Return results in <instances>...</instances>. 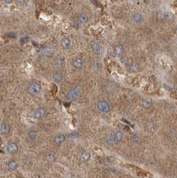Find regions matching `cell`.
Returning <instances> with one entry per match:
<instances>
[{"mask_svg":"<svg viewBox=\"0 0 177 178\" xmlns=\"http://www.w3.org/2000/svg\"><path fill=\"white\" fill-rule=\"evenodd\" d=\"M92 47H93L94 51L97 53V55H102L104 53V48H103V45L98 40H95L93 42Z\"/></svg>","mask_w":177,"mask_h":178,"instance_id":"3","label":"cell"},{"mask_svg":"<svg viewBox=\"0 0 177 178\" xmlns=\"http://www.w3.org/2000/svg\"><path fill=\"white\" fill-rule=\"evenodd\" d=\"M47 159L50 162H53L55 159V157H54V155H53L52 154H48L47 156Z\"/></svg>","mask_w":177,"mask_h":178,"instance_id":"25","label":"cell"},{"mask_svg":"<svg viewBox=\"0 0 177 178\" xmlns=\"http://www.w3.org/2000/svg\"><path fill=\"white\" fill-rule=\"evenodd\" d=\"M114 137L116 139L117 141H121L123 137V134L121 131H117V132L114 134Z\"/></svg>","mask_w":177,"mask_h":178,"instance_id":"22","label":"cell"},{"mask_svg":"<svg viewBox=\"0 0 177 178\" xmlns=\"http://www.w3.org/2000/svg\"><path fill=\"white\" fill-rule=\"evenodd\" d=\"M6 35L9 38H15L16 37V33L15 32H13V31H10V32L7 33Z\"/></svg>","mask_w":177,"mask_h":178,"instance_id":"24","label":"cell"},{"mask_svg":"<svg viewBox=\"0 0 177 178\" xmlns=\"http://www.w3.org/2000/svg\"><path fill=\"white\" fill-rule=\"evenodd\" d=\"M115 88V84H114L113 82H109L107 84V86H106V89H107V91L109 92H111Z\"/></svg>","mask_w":177,"mask_h":178,"instance_id":"16","label":"cell"},{"mask_svg":"<svg viewBox=\"0 0 177 178\" xmlns=\"http://www.w3.org/2000/svg\"><path fill=\"white\" fill-rule=\"evenodd\" d=\"M150 104H151V100H150V99H146V100L143 102V105H144V106L145 107L149 106Z\"/></svg>","mask_w":177,"mask_h":178,"instance_id":"26","label":"cell"},{"mask_svg":"<svg viewBox=\"0 0 177 178\" xmlns=\"http://www.w3.org/2000/svg\"><path fill=\"white\" fill-rule=\"evenodd\" d=\"M82 93V90L80 87H76L72 90H70L67 93V98L70 100H75L79 97Z\"/></svg>","mask_w":177,"mask_h":178,"instance_id":"1","label":"cell"},{"mask_svg":"<svg viewBox=\"0 0 177 178\" xmlns=\"http://www.w3.org/2000/svg\"><path fill=\"white\" fill-rule=\"evenodd\" d=\"M90 157H91V155L88 152H85V153H83L81 155V159L84 161H88L90 159Z\"/></svg>","mask_w":177,"mask_h":178,"instance_id":"19","label":"cell"},{"mask_svg":"<svg viewBox=\"0 0 177 178\" xmlns=\"http://www.w3.org/2000/svg\"><path fill=\"white\" fill-rule=\"evenodd\" d=\"M41 85L38 83H31V85H29L28 88H27V91L28 93L30 95H38L39 93L41 92Z\"/></svg>","mask_w":177,"mask_h":178,"instance_id":"2","label":"cell"},{"mask_svg":"<svg viewBox=\"0 0 177 178\" xmlns=\"http://www.w3.org/2000/svg\"><path fill=\"white\" fill-rule=\"evenodd\" d=\"M46 114L45 110H44L43 108H39L37 110L36 112H35L33 114V118L38 119V118H41L42 117H43Z\"/></svg>","mask_w":177,"mask_h":178,"instance_id":"9","label":"cell"},{"mask_svg":"<svg viewBox=\"0 0 177 178\" xmlns=\"http://www.w3.org/2000/svg\"><path fill=\"white\" fill-rule=\"evenodd\" d=\"M4 1L6 2V3H7V4H12V2H13V0H4Z\"/></svg>","mask_w":177,"mask_h":178,"instance_id":"28","label":"cell"},{"mask_svg":"<svg viewBox=\"0 0 177 178\" xmlns=\"http://www.w3.org/2000/svg\"><path fill=\"white\" fill-rule=\"evenodd\" d=\"M37 134L36 131L34 130H31L28 133L29 137L31 140L35 139V138L37 137Z\"/></svg>","mask_w":177,"mask_h":178,"instance_id":"20","label":"cell"},{"mask_svg":"<svg viewBox=\"0 0 177 178\" xmlns=\"http://www.w3.org/2000/svg\"><path fill=\"white\" fill-rule=\"evenodd\" d=\"M61 44L62 47H63L64 49H69V48H70L71 46V40H69V38H65L61 40Z\"/></svg>","mask_w":177,"mask_h":178,"instance_id":"8","label":"cell"},{"mask_svg":"<svg viewBox=\"0 0 177 178\" xmlns=\"http://www.w3.org/2000/svg\"><path fill=\"white\" fill-rule=\"evenodd\" d=\"M64 140H65V136L63 135H59L54 139V143L57 146H59L64 141Z\"/></svg>","mask_w":177,"mask_h":178,"instance_id":"11","label":"cell"},{"mask_svg":"<svg viewBox=\"0 0 177 178\" xmlns=\"http://www.w3.org/2000/svg\"><path fill=\"white\" fill-rule=\"evenodd\" d=\"M116 142H117V140H116V139L114 137V136L109 137H108V138L107 139V143L109 144V145H110V146H112V145L116 144Z\"/></svg>","mask_w":177,"mask_h":178,"instance_id":"17","label":"cell"},{"mask_svg":"<svg viewBox=\"0 0 177 178\" xmlns=\"http://www.w3.org/2000/svg\"><path fill=\"white\" fill-rule=\"evenodd\" d=\"M52 78H53V81L54 82H55V83H59L61 80H63V76H62V74L57 72V73L53 74Z\"/></svg>","mask_w":177,"mask_h":178,"instance_id":"13","label":"cell"},{"mask_svg":"<svg viewBox=\"0 0 177 178\" xmlns=\"http://www.w3.org/2000/svg\"><path fill=\"white\" fill-rule=\"evenodd\" d=\"M124 51H125V48L122 45H119L115 48L114 51L116 55H121L122 53H123Z\"/></svg>","mask_w":177,"mask_h":178,"instance_id":"14","label":"cell"},{"mask_svg":"<svg viewBox=\"0 0 177 178\" xmlns=\"http://www.w3.org/2000/svg\"><path fill=\"white\" fill-rule=\"evenodd\" d=\"M159 17L162 18V19H170L172 17V15L170 14V13H167V12H164V13H161L159 15Z\"/></svg>","mask_w":177,"mask_h":178,"instance_id":"15","label":"cell"},{"mask_svg":"<svg viewBox=\"0 0 177 178\" xmlns=\"http://www.w3.org/2000/svg\"><path fill=\"white\" fill-rule=\"evenodd\" d=\"M73 66L75 69H81L84 66V61L81 58H77L73 61Z\"/></svg>","mask_w":177,"mask_h":178,"instance_id":"7","label":"cell"},{"mask_svg":"<svg viewBox=\"0 0 177 178\" xmlns=\"http://www.w3.org/2000/svg\"><path fill=\"white\" fill-rule=\"evenodd\" d=\"M10 130H11V127H10V125L8 123H4L3 125H2L1 127V133H2L3 135H7L10 133Z\"/></svg>","mask_w":177,"mask_h":178,"instance_id":"10","label":"cell"},{"mask_svg":"<svg viewBox=\"0 0 177 178\" xmlns=\"http://www.w3.org/2000/svg\"><path fill=\"white\" fill-rule=\"evenodd\" d=\"M132 21L135 23H141L144 20L143 15L140 13H135L132 15Z\"/></svg>","mask_w":177,"mask_h":178,"instance_id":"6","label":"cell"},{"mask_svg":"<svg viewBox=\"0 0 177 178\" xmlns=\"http://www.w3.org/2000/svg\"><path fill=\"white\" fill-rule=\"evenodd\" d=\"M17 3L19 6H23L25 3V0H17Z\"/></svg>","mask_w":177,"mask_h":178,"instance_id":"27","label":"cell"},{"mask_svg":"<svg viewBox=\"0 0 177 178\" xmlns=\"http://www.w3.org/2000/svg\"><path fill=\"white\" fill-rule=\"evenodd\" d=\"M79 21H80L82 23H87L89 21V17H88L87 15L85 13H81L78 16Z\"/></svg>","mask_w":177,"mask_h":178,"instance_id":"12","label":"cell"},{"mask_svg":"<svg viewBox=\"0 0 177 178\" xmlns=\"http://www.w3.org/2000/svg\"><path fill=\"white\" fill-rule=\"evenodd\" d=\"M6 150L9 154H15L18 151V146L15 143L11 142L8 144L6 148Z\"/></svg>","mask_w":177,"mask_h":178,"instance_id":"5","label":"cell"},{"mask_svg":"<svg viewBox=\"0 0 177 178\" xmlns=\"http://www.w3.org/2000/svg\"><path fill=\"white\" fill-rule=\"evenodd\" d=\"M97 107L99 111H101V112H103V113H107V112H109L110 109L109 103L106 101H99V102L97 103Z\"/></svg>","mask_w":177,"mask_h":178,"instance_id":"4","label":"cell"},{"mask_svg":"<svg viewBox=\"0 0 177 178\" xmlns=\"http://www.w3.org/2000/svg\"><path fill=\"white\" fill-rule=\"evenodd\" d=\"M17 165L15 161H12L8 163V168L10 171H15L17 169Z\"/></svg>","mask_w":177,"mask_h":178,"instance_id":"18","label":"cell"},{"mask_svg":"<svg viewBox=\"0 0 177 178\" xmlns=\"http://www.w3.org/2000/svg\"><path fill=\"white\" fill-rule=\"evenodd\" d=\"M138 69H139L138 65H137V63H135L131 65V66H130V69H131V71H132V72H137V71L138 70Z\"/></svg>","mask_w":177,"mask_h":178,"instance_id":"23","label":"cell"},{"mask_svg":"<svg viewBox=\"0 0 177 178\" xmlns=\"http://www.w3.org/2000/svg\"><path fill=\"white\" fill-rule=\"evenodd\" d=\"M53 53V49L50 48H45L41 50V53L43 55H51Z\"/></svg>","mask_w":177,"mask_h":178,"instance_id":"21","label":"cell"}]
</instances>
